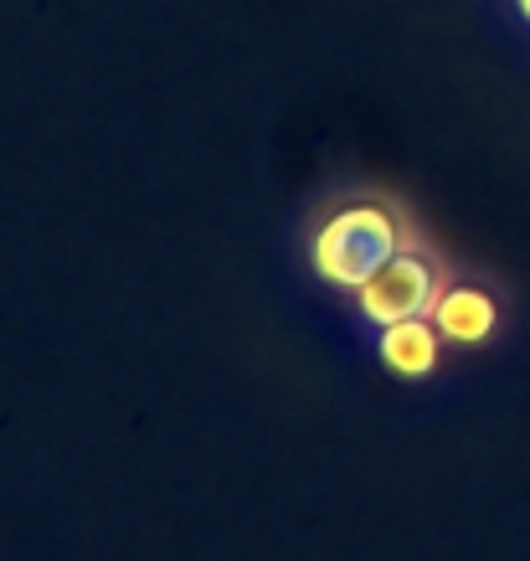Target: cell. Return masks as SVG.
I'll list each match as a JSON object with an SVG mask.
<instances>
[{"label":"cell","mask_w":530,"mask_h":561,"mask_svg":"<svg viewBox=\"0 0 530 561\" xmlns=\"http://www.w3.org/2000/svg\"><path fill=\"white\" fill-rule=\"evenodd\" d=\"M443 335H438V324L433 314H412V320H396V324H381V366L402 381H423V376L438 371V360H443Z\"/></svg>","instance_id":"3957f363"},{"label":"cell","mask_w":530,"mask_h":561,"mask_svg":"<svg viewBox=\"0 0 530 561\" xmlns=\"http://www.w3.org/2000/svg\"><path fill=\"white\" fill-rule=\"evenodd\" d=\"M433 324L448 345H484L499 324V305L480 284H448L433 305Z\"/></svg>","instance_id":"277c9868"},{"label":"cell","mask_w":530,"mask_h":561,"mask_svg":"<svg viewBox=\"0 0 530 561\" xmlns=\"http://www.w3.org/2000/svg\"><path fill=\"white\" fill-rule=\"evenodd\" d=\"M314 273L335 284V289L356 294L381 263H392L402 253V221L377 202H356L341 206L335 217L314 232Z\"/></svg>","instance_id":"6da1fadb"},{"label":"cell","mask_w":530,"mask_h":561,"mask_svg":"<svg viewBox=\"0 0 530 561\" xmlns=\"http://www.w3.org/2000/svg\"><path fill=\"white\" fill-rule=\"evenodd\" d=\"M515 5H520V16H526V21H530V0H515Z\"/></svg>","instance_id":"5b68a950"},{"label":"cell","mask_w":530,"mask_h":561,"mask_svg":"<svg viewBox=\"0 0 530 561\" xmlns=\"http://www.w3.org/2000/svg\"><path fill=\"white\" fill-rule=\"evenodd\" d=\"M438 294H443L438 268H433L423 253L402 248L392 263H381V268L356 289V309L381 330V324L412 320V314H433Z\"/></svg>","instance_id":"7a4b0ae2"}]
</instances>
